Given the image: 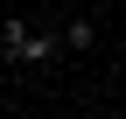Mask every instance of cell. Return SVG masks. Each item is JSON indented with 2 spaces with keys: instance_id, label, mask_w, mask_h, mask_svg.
<instances>
[{
  "instance_id": "obj_3",
  "label": "cell",
  "mask_w": 126,
  "mask_h": 119,
  "mask_svg": "<svg viewBox=\"0 0 126 119\" xmlns=\"http://www.w3.org/2000/svg\"><path fill=\"white\" fill-rule=\"evenodd\" d=\"M7 105H14V91H7V84H0V112H7Z\"/></svg>"
},
{
  "instance_id": "obj_2",
  "label": "cell",
  "mask_w": 126,
  "mask_h": 119,
  "mask_svg": "<svg viewBox=\"0 0 126 119\" xmlns=\"http://www.w3.org/2000/svg\"><path fill=\"white\" fill-rule=\"evenodd\" d=\"M56 35H63V56H84V49H98V21H91V14H70Z\"/></svg>"
},
{
  "instance_id": "obj_1",
  "label": "cell",
  "mask_w": 126,
  "mask_h": 119,
  "mask_svg": "<svg viewBox=\"0 0 126 119\" xmlns=\"http://www.w3.org/2000/svg\"><path fill=\"white\" fill-rule=\"evenodd\" d=\"M56 56H63V35L21 21V14H7V21H0V63H7V70H35V77H42Z\"/></svg>"
}]
</instances>
